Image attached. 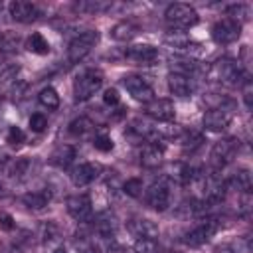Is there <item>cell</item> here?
<instances>
[{
  "mask_svg": "<svg viewBox=\"0 0 253 253\" xmlns=\"http://www.w3.org/2000/svg\"><path fill=\"white\" fill-rule=\"evenodd\" d=\"M123 190H125L126 196H130V198H138V196L142 194V180H140V178H128V180L125 182Z\"/></svg>",
  "mask_w": 253,
  "mask_h": 253,
  "instance_id": "cell-28",
  "label": "cell"
},
{
  "mask_svg": "<svg viewBox=\"0 0 253 253\" xmlns=\"http://www.w3.org/2000/svg\"><path fill=\"white\" fill-rule=\"evenodd\" d=\"M217 231V221L213 217H206L204 221H200L194 229H190L186 235H184V243L190 245V247H198L202 243H206L213 233Z\"/></svg>",
  "mask_w": 253,
  "mask_h": 253,
  "instance_id": "cell-6",
  "label": "cell"
},
{
  "mask_svg": "<svg viewBox=\"0 0 253 253\" xmlns=\"http://www.w3.org/2000/svg\"><path fill=\"white\" fill-rule=\"evenodd\" d=\"M99 170H101L99 164H95V162H83V164H79V166H75L71 170V182L75 186H87V184H91L99 176Z\"/></svg>",
  "mask_w": 253,
  "mask_h": 253,
  "instance_id": "cell-16",
  "label": "cell"
},
{
  "mask_svg": "<svg viewBox=\"0 0 253 253\" xmlns=\"http://www.w3.org/2000/svg\"><path fill=\"white\" fill-rule=\"evenodd\" d=\"M231 123V113L223 107H215L206 111L204 115V128L210 132H221L223 128H227Z\"/></svg>",
  "mask_w": 253,
  "mask_h": 253,
  "instance_id": "cell-10",
  "label": "cell"
},
{
  "mask_svg": "<svg viewBox=\"0 0 253 253\" xmlns=\"http://www.w3.org/2000/svg\"><path fill=\"white\" fill-rule=\"evenodd\" d=\"M164 18L168 26L174 30H190L192 26L198 24V12L190 4H184V2L170 4L164 12Z\"/></svg>",
  "mask_w": 253,
  "mask_h": 253,
  "instance_id": "cell-1",
  "label": "cell"
},
{
  "mask_svg": "<svg viewBox=\"0 0 253 253\" xmlns=\"http://www.w3.org/2000/svg\"><path fill=\"white\" fill-rule=\"evenodd\" d=\"M225 186H229L231 190L235 192H241V194H247L251 190V172L247 168H239L237 172L231 174V178L225 182Z\"/></svg>",
  "mask_w": 253,
  "mask_h": 253,
  "instance_id": "cell-19",
  "label": "cell"
},
{
  "mask_svg": "<svg viewBox=\"0 0 253 253\" xmlns=\"http://www.w3.org/2000/svg\"><path fill=\"white\" fill-rule=\"evenodd\" d=\"M168 89L176 97H188L194 91V83H192V79L186 73L174 71V73L168 75Z\"/></svg>",
  "mask_w": 253,
  "mask_h": 253,
  "instance_id": "cell-17",
  "label": "cell"
},
{
  "mask_svg": "<svg viewBox=\"0 0 253 253\" xmlns=\"http://www.w3.org/2000/svg\"><path fill=\"white\" fill-rule=\"evenodd\" d=\"M8 142H10V144H20V142H24V132H22L20 126H10V128H8Z\"/></svg>",
  "mask_w": 253,
  "mask_h": 253,
  "instance_id": "cell-34",
  "label": "cell"
},
{
  "mask_svg": "<svg viewBox=\"0 0 253 253\" xmlns=\"http://www.w3.org/2000/svg\"><path fill=\"white\" fill-rule=\"evenodd\" d=\"M156 251H158L156 239H136L132 247V253H156Z\"/></svg>",
  "mask_w": 253,
  "mask_h": 253,
  "instance_id": "cell-29",
  "label": "cell"
},
{
  "mask_svg": "<svg viewBox=\"0 0 253 253\" xmlns=\"http://www.w3.org/2000/svg\"><path fill=\"white\" fill-rule=\"evenodd\" d=\"M128 231L136 237V239H156L160 229L154 221L150 219H144V217H138V219H130L128 221Z\"/></svg>",
  "mask_w": 253,
  "mask_h": 253,
  "instance_id": "cell-14",
  "label": "cell"
},
{
  "mask_svg": "<svg viewBox=\"0 0 253 253\" xmlns=\"http://www.w3.org/2000/svg\"><path fill=\"white\" fill-rule=\"evenodd\" d=\"M0 229L2 231H12L14 229V217L6 211H0Z\"/></svg>",
  "mask_w": 253,
  "mask_h": 253,
  "instance_id": "cell-35",
  "label": "cell"
},
{
  "mask_svg": "<svg viewBox=\"0 0 253 253\" xmlns=\"http://www.w3.org/2000/svg\"><path fill=\"white\" fill-rule=\"evenodd\" d=\"M28 168H30V160L28 158H20L16 162H12L8 168H6V176L14 182V180H20L28 174Z\"/></svg>",
  "mask_w": 253,
  "mask_h": 253,
  "instance_id": "cell-24",
  "label": "cell"
},
{
  "mask_svg": "<svg viewBox=\"0 0 253 253\" xmlns=\"http://www.w3.org/2000/svg\"><path fill=\"white\" fill-rule=\"evenodd\" d=\"M103 101L107 105H117L119 103V91L117 89H107L105 95H103Z\"/></svg>",
  "mask_w": 253,
  "mask_h": 253,
  "instance_id": "cell-37",
  "label": "cell"
},
{
  "mask_svg": "<svg viewBox=\"0 0 253 253\" xmlns=\"http://www.w3.org/2000/svg\"><path fill=\"white\" fill-rule=\"evenodd\" d=\"M136 32H138V26H136V24H132V22H128V20H123V22H119V24L113 26L111 36H113L117 42H128V40H132V38L136 36Z\"/></svg>",
  "mask_w": 253,
  "mask_h": 253,
  "instance_id": "cell-21",
  "label": "cell"
},
{
  "mask_svg": "<svg viewBox=\"0 0 253 253\" xmlns=\"http://www.w3.org/2000/svg\"><path fill=\"white\" fill-rule=\"evenodd\" d=\"M91 128H93V123H91L89 119H85V117L75 119V121L69 125V132H71V134H75V136H81V134L89 132Z\"/></svg>",
  "mask_w": 253,
  "mask_h": 253,
  "instance_id": "cell-26",
  "label": "cell"
},
{
  "mask_svg": "<svg viewBox=\"0 0 253 253\" xmlns=\"http://www.w3.org/2000/svg\"><path fill=\"white\" fill-rule=\"evenodd\" d=\"M26 47H28L32 53H38V55H43V53L49 51V43H47V40H45L40 32H34V34L28 38Z\"/></svg>",
  "mask_w": 253,
  "mask_h": 253,
  "instance_id": "cell-23",
  "label": "cell"
},
{
  "mask_svg": "<svg viewBox=\"0 0 253 253\" xmlns=\"http://www.w3.org/2000/svg\"><path fill=\"white\" fill-rule=\"evenodd\" d=\"M28 125H30V128H32L34 132H42V130L47 126V119H45L42 113H34V115L30 117Z\"/></svg>",
  "mask_w": 253,
  "mask_h": 253,
  "instance_id": "cell-30",
  "label": "cell"
},
{
  "mask_svg": "<svg viewBox=\"0 0 253 253\" xmlns=\"http://www.w3.org/2000/svg\"><path fill=\"white\" fill-rule=\"evenodd\" d=\"M109 8V4L107 2H101V0H91V2H79V4H75V10H79V12H105Z\"/></svg>",
  "mask_w": 253,
  "mask_h": 253,
  "instance_id": "cell-27",
  "label": "cell"
},
{
  "mask_svg": "<svg viewBox=\"0 0 253 253\" xmlns=\"http://www.w3.org/2000/svg\"><path fill=\"white\" fill-rule=\"evenodd\" d=\"M18 45V36L14 34H0V51H12Z\"/></svg>",
  "mask_w": 253,
  "mask_h": 253,
  "instance_id": "cell-31",
  "label": "cell"
},
{
  "mask_svg": "<svg viewBox=\"0 0 253 253\" xmlns=\"http://www.w3.org/2000/svg\"><path fill=\"white\" fill-rule=\"evenodd\" d=\"M241 34V22L239 20H231V18H223L219 22L213 24L211 28V38L217 43H233Z\"/></svg>",
  "mask_w": 253,
  "mask_h": 253,
  "instance_id": "cell-5",
  "label": "cell"
},
{
  "mask_svg": "<svg viewBox=\"0 0 253 253\" xmlns=\"http://www.w3.org/2000/svg\"><path fill=\"white\" fill-rule=\"evenodd\" d=\"M125 53H126L128 59H132V61H136V63H140V65H150V63H154V61L158 59L156 47H152V45H148V43L130 45V47H126Z\"/></svg>",
  "mask_w": 253,
  "mask_h": 253,
  "instance_id": "cell-15",
  "label": "cell"
},
{
  "mask_svg": "<svg viewBox=\"0 0 253 253\" xmlns=\"http://www.w3.org/2000/svg\"><path fill=\"white\" fill-rule=\"evenodd\" d=\"M73 158H75V148L69 146V144H63V146H57L51 152L49 162L55 164V166H59V168H65V166H69L73 162Z\"/></svg>",
  "mask_w": 253,
  "mask_h": 253,
  "instance_id": "cell-22",
  "label": "cell"
},
{
  "mask_svg": "<svg viewBox=\"0 0 253 253\" xmlns=\"http://www.w3.org/2000/svg\"><path fill=\"white\" fill-rule=\"evenodd\" d=\"M8 10H10V16L16 20V22H22V24H28V22H34L40 18V8L32 2H26V0H14L8 4Z\"/></svg>",
  "mask_w": 253,
  "mask_h": 253,
  "instance_id": "cell-11",
  "label": "cell"
},
{
  "mask_svg": "<svg viewBox=\"0 0 253 253\" xmlns=\"http://www.w3.org/2000/svg\"><path fill=\"white\" fill-rule=\"evenodd\" d=\"M243 99H245L247 109H251L253 107V101H251V81L249 79L243 81Z\"/></svg>",
  "mask_w": 253,
  "mask_h": 253,
  "instance_id": "cell-38",
  "label": "cell"
},
{
  "mask_svg": "<svg viewBox=\"0 0 253 253\" xmlns=\"http://www.w3.org/2000/svg\"><path fill=\"white\" fill-rule=\"evenodd\" d=\"M67 211L75 221H89L93 215V204L87 194H77L67 198Z\"/></svg>",
  "mask_w": 253,
  "mask_h": 253,
  "instance_id": "cell-9",
  "label": "cell"
},
{
  "mask_svg": "<svg viewBox=\"0 0 253 253\" xmlns=\"http://www.w3.org/2000/svg\"><path fill=\"white\" fill-rule=\"evenodd\" d=\"M146 204L158 211H164L170 206V188L164 182H154L146 190Z\"/></svg>",
  "mask_w": 253,
  "mask_h": 253,
  "instance_id": "cell-12",
  "label": "cell"
},
{
  "mask_svg": "<svg viewBox=\"0 0 253 253\" xmlns=\"http://www.w3.org/2000/svg\"><path fill=\"white\" fill-rule=\"evenodd\" d=\"M215 253H235V251H233L229 245H221V247L215 249Z\"/></svg>",
  "mask_w": 253,
  "mask_h": 253,
  "instance_id": "cell-39",
  "label": "cell"
},
{
  "mask_svg": "<svg viewBox=\"0 0 253 253\" xmlns=\"http://www.w3.org/2000/svg\"><path fill=\"white\" fill-rule=\"evenodd\" d=\"M162 154L164 152H162V148L156 142H148L140 150V164L146 166V168H156L162 162Z\"/></svg>",
  "mask_w": 253,
  "mask_h": 253,
  "instance_id": "cell-18",
  "label": "cell"
},
{
  "mask_svg": "<svg viewBox=\"0 0 253 253\" xmlns=\"http://www.w3.org/2000/svg\"><path fill=\"white\" fill-rule=\"evenodd\" d=\"M237 148H239V140H237V138H223V140H217V142L213 144V148H211V154H210L211 164L217 166V168H219V166H225L227 162L233 160Z\"/></svg>",
  "mask_w": 253,
  "mask_h": 253,
  "instance_id": "cell-7",
  "label": "cell"
},
{
  "mask_svg": "<svg viewBox=\"0 0 253 253\" xmlns=\"http://www.w3.org/2000/svg\"><path fill=\"white\" fill-rule=\"evenodd\" d=\"M93 146L97 150H101V152H109V150H113V140L109 136H105V134H99V136L93 138Z\"/></svg>",
  "mask_w": 253,
  "mask_h": 253,
  "instance_id": "cell-33",
  "label": "cell"
},
{
  "mask_svg": "<svg viewBox=\"0 0 253 253\" xmlns=\"http://www.w3.org/2000/svg\"><path fill=\"white\" fill-rule=\"evenodd\" d=\"M123 85L132 95V99H136L140 103H150L154 99V89L138 75H125L123 77Z\"/></svg>",
  "mask_w": 253,
  "mask_h": 253,
  "instance_id": "cell-8",
  "label": "cell"
},
{
  "mask_svg": "<svg viewBox=\"0 0 253 253\" xmlns=\"http://www.w3.org/2000/svg\"><path fill=\"white\" fill-rule=\"evenodd\" d=\"M97 40H99V34H97L95 30H87V32H81L79 36H75V38L71 40L69 47H67V57H69V61H71V63L81 61V59L95 47Z\"/></svg>",
  "mask_w": 253,
  "mask_h": 253,
  "instance_id": "cell-4",
  "label": "cell"
},
{
  "mask_svg": "<svg viewBox=\"0 0 253 253\" xmlns=\"http://www.w3.org/2000/svg\"><path fill=\"white\" fill-rule=\"evenodd\" d=\"M12 253H34V247H32L30 239H20Z\"/></svg>",
  "mask_w": 253,
  "mask_h": 253,
  "instance_id": "cell-36",
  "label": "cell"
},
{
  "mask_svg": "<svg viewBox=\"0 0 253 253\" xmlns=\"http://www.w3.org/2000/svg\"><path fill=\"white\" fill-rule=\"evenodd\" d=\"M211 77L225 85H239L243 79V69L237 61L223 57L211 65Z\"/></svg>",
  "mask_w": 253,
  "mask_h": 253,
  "instance_id": "cell-3",
  "label": "cell"
},
{
  "mask_svg": "<svg viewBox=\"0 0 253 253\" xmlns=\"http://www.w3.org/2000/svg\"><path fill=\"white\" fill-rule=\"evenodd\" d=\"M101 85H103V73L99 69H85L73 81V95L77 101H87L101 89Z\"/></svg>",
  "mask_w": 253,
  "mask_h": 253,
  "instance_id": "cell-2",
  "label": "cell"
},
{
  "mask_svg": "<svg viewBox=\"0 0 253 253\" xmlns=\"http://www.w3.org/2000/svg\"><path fill=\"white\" fill-rule=\"evenodd\" d=\"M146 115L152 117L154 121L168 123V121L174 119L176 109H174V103H172L170 99H152V101L146 105Z\"/></svg>",
  "mask_w": 253,
  "mask_h": 253,
  "instance_id": "cell-13",
  "label": "cell"
},
{
  "mask_svg": "<svg viewBox=\"0 0 253 253\" xmlns=\"http://www.w3.org/2000/svg\"><path fill=\"white\" fill-rule=\"evenodd\" d=\"M42 231H43V241H45V243H51L53 239H57V237H59V229H57V225H55L53 221L43 223Z\"/></svg>",
  "mask_w": 253,
  "mask_h": 253,
  "instance_id": "cell-32",
  "label": "cell"
},
{
  "mask_svg": "<svg viewBox=\"0 0 253 253\" xmlns=\"http://www.w3.org/2000/svg\"><path fill=\"white\" fill-rule=\"evenodd\" d=\"M38 99H40V103H42L43 107H47V109H57V105H59V95H57V91H55L53 87H43V89L40 91Z\"/></svg>",
  "mask_w": 253,
  "mask_h": 253,
  "instance_id": "cell-25",
  "label": "cell"
},
{
  "mask_svg": "<svg viewBox=\"0 0 253 253\" xmlns=\"http://www.w3.org/2000/svg\"><path fill=\"white\" fill-rule=\"evenodd\" d=\"M53 253H67V251H65V249H63V247H57V249H55V251H53Z\"/></svg>",
  "mask_w": 253,
  "mask_h": 253,
  "instance_id": "cell-40",
  "label": "cell"
},
{
  "mask_svg": "<svg viewBox=\"0 0 253 253\" xmlns=\"http://www.w3.org/2000/svg\"><path fill=\"white\" fill-rule=\"evenodd\" d=\"M51 200V192L49 190H38V192H28L22 196V202L26 208L30 210H42L49 204Z\"/></svg>",
  "mask_w": 253,
  "mask_h": 253,
  "instance_id": "cell-20",
  "label": "cell"
}]
</instances>
